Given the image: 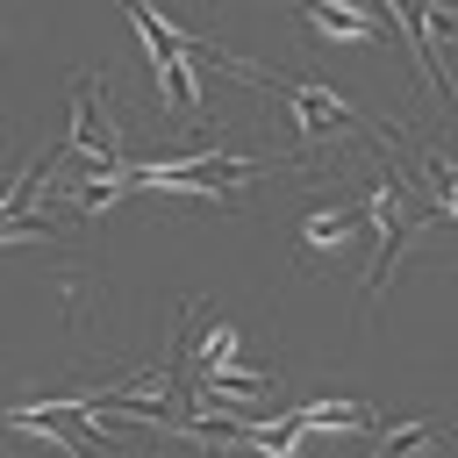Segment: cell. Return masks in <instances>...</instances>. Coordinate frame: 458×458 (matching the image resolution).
I'll return each mask as SVG.
<instances>
[{"mask_svg":"<svg viewBox=\"0 0 458 458\" xmlns=\"http://www.w3.org/2000/svg\"><path fill=\"white\" fill-rule=\"evenodd\" d=\"M64 157H86V165H100V172H122L114 165V136L100 129V86L93 79H79V93H72V122H64V143H57Z\"/></svg>","mask_w":458,"mask_h":458,"instance_id":"cell-3","label":"cell"},{"mask_svg":"<svg viewBox=\"0 0 458 458\" xmlns=\"http://www.w3.org/2000/svg\"><path fill=\"white\" fill-rule=\"evenodd\" d=\"M444 444V422H401V429H386L379 437V451L372 458H429Z\"/></svg>","mask_w":458,"mask_h":458,"instance_id":"cell-5","label":"cell"},{"mask_svg":"<svg viewBox=\"0 0 458 458\" xmlns=\"http://www.w3.org/2000/svg\"><path fill=\"white\" fill-rule=\"evenodd\" d=\"M122 14L136 21V36H143V50H150V64H157V86H165V100H179V107H186V122H193V114H200V86H193V64L179 57L186 43H179V36H165V21H157L143 0H122Z\"/></svg>","mask_w":458,"mask_h":458,"instance_id":"cell-1","label":"cell"},{"mask_svg":"<svg viewBox=\"0 0 458 458\" xmlns=\"http://www.w3.org/2000/svg\"><path fill=\"white\" fill-rule=\"evenodd\" d=\"M422 179H429V193L444 200V215H458V165H451L444 150H422Z\"/></svg>","mask_w":458,"mask_h":458,"instance_id":"cell-6","label":"cell"},{"mask_svg":"<svg viewBox=\"0 0 458 458\" xmlns=\"http://www.w3.org/2000/svg\"><path fill=\"white\" fill-rule=\"evenodd\" d=\"M265 86L293 107V129L301 136H322V129H351L358 122V107L344 93H329V86H308V79H265Z\"/></svg>","mask_w":458,"mask_h":458,"instance_id":"cell-2","label":"cell"},{"mask_svg":"<svg viewBox=\"0 0 458 458\" xmlns=\"http://www.w3.org/2000/svg\"><path fill=\"white\" fill-rule=\"evenodd\" d=\"M351 236V208L336 215V208H322V215H308V243H344Z\"/></svg>","mask_w":458,"mask_h":458,"instance_id":"cell-7","label":"cell"},{"mask_svg":"<svg viewBox=\"0 0 458 458\" xmlns=\"http://www.w3.org/2000/svg\"><path fill=\"white\" fill-rule=\"evenodd\" d=\"M301 7H308V21H322L329 36H351V43H372V36H379L358 0H344V7H336V0H301Z\"/></svg>","mask_w":458,"mask_h":458,"instance_id":"cell-4","label":"cell"}]
</instances>
